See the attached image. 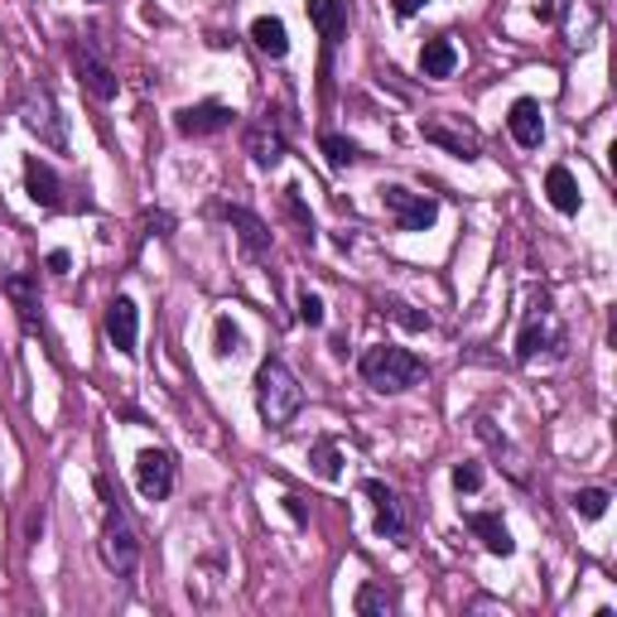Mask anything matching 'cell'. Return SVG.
I'll use <instances>...</instances> for the list:
<instances>
[{"mask_svg":"<svg viewBox=\"0 0 617 617\" xmlns=\"http://www.w3.org/2000/svg\"><path fill=\"white\" fill-rule=\"evenodd\" d=\"M20 121L30 136H39L44 150H68V126H64V116H58V102L44 82H34V88L20 96Z\"/></svg>","mask_w":617,"mask_h":617,"instance_id":"5","label":"cell"},{"mask_svg":"<svg viewBox=\"0 0 617 617\" xmlns=\"http://www.w3.org/2000/svg\"><path fill=\"white\" fill-rule=\"evenodd\" d=\"M96 492H102V506H106V516H102V560H106V570H112L116 579H130L136 574V564H140V536H136V526H130L121 498L112 492V482L96 478Z\"/></svg>","mask_w":617,"mask_h":617,"instance_id":"1","label":"cell"},{"mask_svg":"<svg viewBox=\"0 0 617 617\" xmlns=\"http://www.w3.org/2000/svg\"><path fill=\"white\" fill-rule=\"evenodd\" d=\"M546 198H550V208L555 213H564V217H574L579 213V179L570 174V164H550L546 169Z\"/></svg>","mask_w":617,"mask_h":617,"instance_id":"19","label":"cell"},{"mask_svg":"<svg viewBox=\"0 0 617 617\" xmlns=\"http://www.w3.org/2000/svg\"><path fill=\"white\" fill-rule=\"evenodd\" d=\"M237 121V112L227 102H193L184 106V112L174 116V130L179 136H188V140H198V136H217V130H227Z\"/></svg>","mask_w":617,"mask_h":617,"instance_id":"11","label":"cell"},{"mask_svg":"<svg viewBox=\"0 0 617 617\" xmlns=\"http://www.w3.org/2000/svg\"><path fill=\"white\" fill-rule=\"evenodd\" d=\"M478 434H482V439H488V444H492V449H498V454L506 458V473H512L516 482H526V464H522V454H516V449H512V444H506V439H502V434H498V430H492V425H488V420H478Z\"/></svg>","mask_w":617,"mask_h":617,"instance_id":"28","label":"cell"},{"mask_svg":"<svg viewBox=\"0 0 617 617\" xmlns=\"http://www.w3.org/2000/svg\"><path fill=\"white\" fill-rule=\"evenodd\" d=\"M174 482H179V464L169 449H145L136 458V488L145 502H164L174 492Z\"/></svg>","mask_w":617,"mask_h":617,"instance_id":"8","label":"cell"},{"mask_svg":"<svg viewBox=\"0 0 617 617\" xmlns=\"http://www.w3.org/2000/svg\"><path fill=\"white\" fill-rule=\"evenodd\" d=\"M213 343H217V357H241L247 353V338H241V329L227 319V313L213 323Z\"/></svg>","mask_w":617,"mask_h":617,"instance_id":"27","label":"cell"},{"mask_svg":"<svg viewBox=\"0 0 617 617\" xmlns=\"http://www.w3.org/2000/svg\"><path fill=\"white\" fill-rule=\"evenodd\" d=\"M222 222L237 232L241 251H247L251 261H265V256H271V227H265L251 208H241V203H227V208H222Z\"/></svg>","mask_w":617,"mask_h":617,"instance_id":"12","label":"cell"},{"mask_svg":"<svg viewBox=\"0 0 617 617\" xmlns=\"http://www.w3.org/2000/svg\"><path fill=\"white\" fill-rule=\"evenodd\" d=\"M506 126H512V140L522 150H540V140H546V116H540V102H530V96H516L512 112H506Z\"/></svg>","mask_w":617,"mask_h":617,"instance_id":"16","label":"cell"},{"mask_svg":"<svg viewBox=\"0 0 617 617\" xmlns=\"http://www.w3.org/2000/svg\"><path fill=\"white\" fill-rule=\"evenodd\" d=\"M24 188H30L34 208H44V213H64V208H68L64 179H58L54 164L39 160V155H30V160H24Z\"/></svg>","mask_w":617,"mask_h":617,"instance_id":"10","label":"cell"},{"mask_svg":"<svg viewBox=\"0 0 617 617\" xmlns=\"http://www.w3.org/2000/svg\"><path fill=\"white\" fill-rule=\"evenodd\" d=\"M68 58H72V68H78V78H82V88H88L96 102H116V92H121V78H116V68L106 64L102 54L92 48V39H72L68 48Z\"/></svg>","mask_w":617,"mask_h":617,"instance_id":"7","label":"cell"},{"mask_svg":"<svg viewBox=\"0 0 617 617\" xmlns=\"http://www.w3.org/2000/svg\"><path fill=\"white\" fill-rule=\"evenodd\" d=\"M323 319H329V313H323V299L313 295V289H305V295H299V323H309V329H323Z\"/></svg>","mask_w":617,"mask_h":617,"instance_id":"30","label":"cell"},{"mask_svg":"<svg viewBox=\"0 0 617 617\" xmlns=\"http://www.w3.org/2000/svg\"><path fill=\"white\" fill-rule=\"evenodd\" d=\"M454 488L458 492H478L482 488V468L478 464H458L454 468Z\"/></svg>","mask_w":617,"mask_h":617,"instance_id":"31","label":"cell"},{"mask_svg":"<svg viewBox=\"0 0 617 617\" xmlns=\"http://www.w3.org/2000/svg\"><path fill=\"white\" fill-rule=\"evenodd\" d=\"M381 305V313H391L401 329H410V333H425L430 329V313H420V309H410L405 299H396V295H386V299H377Z\"/></svg>","mask_w":617,"mask_h":617,"instance_id":"25","label":"cell"},{"mask_svg":"<svg viewBox=\"0 0 617 617\" xmlns=\"http://www.w3.org/2000/svg\"><path fill=\"white\" fill-rule=\"evenodd\" d=\"M536 20H555V0H536Z\"/></svg>","mask_w":617,"mask_h":617,"instance_id":"36","label":"cell"},{"mask_svg":"<svg viewBox=\"0 0 617 617\" xmlns=\"http://www.w3.org/2000/svg\"><path fill=\"white\" fill-rule=\"evenodd\" d=\"M169 227H174V217L169 213H145V232L150 237H169Z\"/></svg>","mask_w":617,"mask_h":617,"instance_id":"32","label":"cell"},{"mask_svg":"<svg viewBox=\"0 0 617 617\" xmlns=\"http://www.w3.org/2000/svg\"><path fill=\"white\" fill-rule=\"evenodd\" d=\"M362 492L377 502V530H381V536H386V540H405V536H410V522H405L401 492L386 488L381 478H367V482H362Z\"/></svg>","mask_w":617,"mask_h":617,"instance_id":"9","label":"cell"},{"mask_svg":"<svg viewBox=\"0 0 617 617\" xmlns=\"http://www.w3.org/2000/svg\"><path fill=\"white\" fill-rule=\"evenodd\" d=\"M0 289H5V299L15 305L20 313V323L24 329H39V275H30V271H10L5 281H0Z\"/></svg>","mask_w":617,"mask_h":617,"instance_id":"15","label":"cell"},{"mask_svg":"<svg viewBox=\"0 0 617 617\" xmlns=\"http://www.w3.org/2000/svg\"><path fill=\"white\" fill-rule=\"evenodd\" d=\"M241 145H247L251 164L256 169H275L289 155V140L281 126H271V121H256V126H247V136H241Z\"/></svg>","mask_w":617,"mask_h":617,"instance_id":"14","label":"cell"},{"mask_svg":"<svg viewBox=\"0 0 617 617\" xmlns=\"http://www.w3.org/2000/svg\"><path fill=\"white\" fill-rule=\"evenodd\" d=\"M305 10H309V24L319 30V39L329 48L347 34V5L343 0H305Z\"/></svg>","mask_w":617,"mask_h":617,"instance_id":"18","label":"cell"},{"mask_svg":"<svg viewBox=\"0 0 617 617\" xmlns=\"http://www.w3.org/2000/svg\"><path fill=\"white\" fill-rule=\"evenodd\" d=\"M357 372H362V381H367L372 391H381V396H401V391H410V386L425 377V362L410 353V347L377 343V347H367V353L357 357Z\"/></svg>","mask_w":617,"mask_h":617,"instance_id":"3","label":"cell"},{"mask_svg":"<svg viewBox=\"0 0 617 617\" xmlns=\"http://www.w3.org/2000/svg\"><path fill=\"white\" fill-rule=\"evenodd\" d=\"M540 353L564 357V323H560V313L550 309L546 295L530 305L526 323H522V338H516V362H536Z\"/></svg>","mask_w":617,"mask_h":617,"instance_id":"4","label":"cell"},{"mask_svg":"<svg viewBox=\"0 0 617 617\" xmlns=\"http://www.w3.org/2000/svg\"><path fill=\"white\" fill-rule=\"evenodd\" d=\"M454 68H458L454 39H430L420 48V72H425V78H454Z\"/></svg>","mask_w":617,"mask_h":617,"instance_id":"22","label":"cell"},{"mask_svg":"<svg viewBox=\"0 0 617 617\" xmlns=\"http://www.w3.org/2000/svg\"><path fill=\"white\" fill-rule=\"evenodd\" d=\"M425 5H430V0H391V10H396V15H401V20L420 15V10H425Z\"/></svg>","mask_w":617,"mask_h":617,"instance_id":"33","label":"cell"},{"mask_svg":"<svg viewBox=\"0 0 617 617\" xmlns=\"http://www.w3.org/2000/svg\"><path fill=\"white\" fill-rule=\"evenodd\" d=\"M309 464H313V473H319L323 482H338V473H343V454L333 449V439H319L309 449Z\"/></svg>","mask_w":617,"mask_h":617,"instance_id":"26","label":"cell"},{"mask_svg":"<svg viewBox=\"0 0 617 617\" xmlns=\"http://www.w3.org/2000/svg\"><path fill=\"white\" fill-rule=\"evenodd\" d=\"M299 405H305V391H299L295 372L281 357H265L256 367V410H261L265 430H289Z\"/></svg>","mask_w":617,"mask_h":617,"instance_id":"2","label":"cell"},{"mask_svg":"<svg viewBox=\"0 0 617 617\" xmlns=\"http://www.w3.org/2000/svg\"><path fill=\"white\" fill-rule=\"evenodd\" d=\"M381 208L391 213V222L401 227V232H425V227H434V217H439V203H434L430 193H410L401 184L381 188Z\"/></svg>","mask_w":617,"mask_h":617,"instance_id":"6","label":"cell"},{"mask_svg":"<svg viewBox=\"0 0 617 617\" xmlns=\"http://www.w3.org/2000/svg\"><path fill=\"white\" fill-rule=\"evenodd\" d=\"M353 608H357V617H391L396 608H401V598H396V589H386V584H362Z\"/></svg>","mask_w":617,"mask_h":617,"instance_id":"23","label":"cell"},{"mask_svg":"<svg viewBox=\"0 0 617 617\" xmlns=\"http://www.w3.org/2000/svg\"><path fill=\"white\" fill-rule=\"evenodd\" d=\"M468 530L482 540V550L488 555H502V560L506 555H516V540H512V530H506V522L498 512H473L468 516Z\"/></svg>","mask_w":617,"mask_h":617,"instance_id":"17","label":"cell"},{"mask_svg":"<svg viewBox=\"0 0 617 617\" xmlns=\"http://www.w3.org/2000/svg\"><path fill=\"white\" fill-rule=\"evenodd\" d=\"M608 502H613L608 488H579V492H574V512L584 516V522H598V516L608 512Z\"/></svg>","mask_w":617,"mask_h":617,"instance_id":"29","label":"cell"},{"mask_svg":"<svg viewBox=\"0 0 617 617\" xmlns=\"http://www.w3.org/2000/svg\"><path fill=\"white\" fill-rule=\"evenodd\" d=\"M285 512H289V516H295V522H299V526H305V522H309V512H305V502H299V498H295V492H289V498H285Z\"/></svg>","mask_w":617,"mask_h":617,"instance_id":"35","label":"cell"},{"mask_svg":"<svg viewBox=\"0 0 617 617\" xmlns=\"http://www.w3.org/2000/svg\"><path fill=\"white\" fill-rule=\"evenodd\" d=\"M319 150L329 155V169H353L362 160V150H357V140H347V136H338V130H323L319 136Z\"/></svg>","mask_w":617,"mask_h":617,"instance_id":"24","label":"cell"},{"mask_svg":"<svg viewBox=\"0 0 617 617\" xmlns=\"http://www.w3.org/2000/svg\"><path fill=\"white\" fill-rule=\"evenodd\" d=\"M106 338H112V347L116 353H136V343H140V309H136V299L130 295H116L112 305H106Z\"/></svg>","mask_w":617,"mask_h":617,"instance_id":"13","label":"cell"},{"mask_svg":"<svg viewBox=\"0 0 617 617\" xmlns=\"http://www.w3.org/2000/svg\"><path fill=\"white\" fill-rule=\"evenodd\" d=\"M251 39H256V48L261 54H271V58L289 54V30H285L281 15H256L251 20Z\"/></svg>","mask_w":617,"mask_h":617,"instance_id":"21","label":"cell"},{"mask_svg":"<svg viewBox=\"0 0 617 617\" xmlns=\"http://www.w3.org/2000/svg\"><path fill=\"white\" fill-rule=\"evenodd\" d=\"M44 265H48V271H54V275H68L72 256H68V251H48V256H44Z\"/></svg>","mask_w":617,"mask_h":617,"instance_id":"34","label":"cell"},{"mask_svg":"<svg viewBox=\"0 0 617 617\" xmlns=\"http://www.w3.org/2000/svg\"><path fill=\"white\" fill-rule=\"evenodd\" d=\"M420 136H425L430 145H444V150L458 155V160H478V140L464 136V130H449L444 121H420Z\"/></svg>","mask_w":617,"mask_h":617,"instance_id":"20","label":"cell"}]
</instances>
